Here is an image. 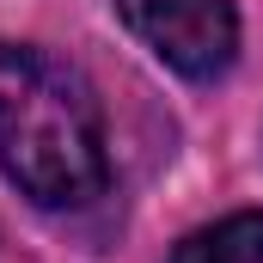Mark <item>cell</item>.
Returning <instances> with one entry per match:
<instances>
[{
    "label": "cell",
    "mask_w": 263,
    "mask_h": 263,
    "mask_svg": "<svg viewBox=\"0 0 263 263\" xmlns=\"http://www.w3.org/2000/svg\"><path fill=\"white\" fill-rule=\"evenodd\" d=\"M0 172L43 208L92 202L110 178L98 92L37 43H0Z\"/></svg>",
    "instance_id": "6da1fadb"
},
{
    "label": "cell",
    "mask_w": 263,
    "mask_h": 263,
    "mask_svg": "<svg viewBox=\"0 0 263 263\" xmlns=\"http://www.w3.org/2000/svg\"><path fill=\"white\" fill-rule=\"evenodd\" d=\"M117 18L184 80H220L239 55L233 0H110Z\"/></svg>",
    "instance_id": "7a4b0ae2"
},
{
    "label": "cell",
    "mask_w": 263,
    "mask_h": 263,
    "mask_svg": "<svg viewBox=\"0 0 263 263\" xmlns=\"http://www.w3.org/2000/svg\"><path fill=\"white\" fill-rule=\"evenodd\" d=\"M165 263H263V208H239L214 227H196Z\"/></svg>",
    "instance_id": "3957f363"
}]
</instances>
